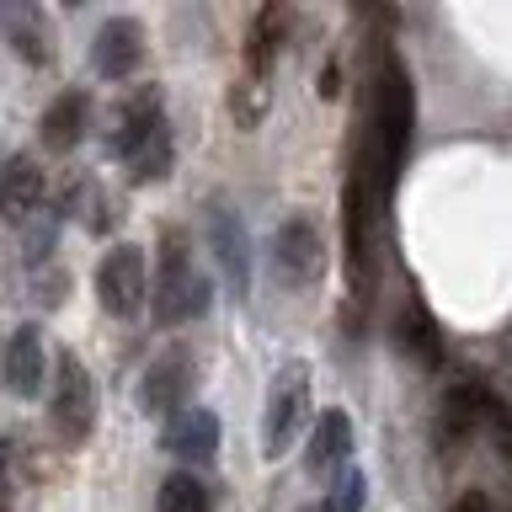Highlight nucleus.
Wrapping results in <instances>:
<instances>
[{"instance_id": "nucleus-1", "label": "nucleus", "mask_w": 512, "mask_h": 512, "mask_svg": "<svg viewBox=\"0 0 512 512\" xmlns=\"http://www.w3.org/2000/svg\"><path fill=\"white\" fill-rule=\"evenodd\" d=\"M368 123H363V139L352 150V166L368 176V192L384 203L395 187L400 166H406V150H411V123H416V91H411V75L390 48L374 54V80H368Z\"/></svg>"}, {"instance_id": "nucleus-2", "label": "nucleus", "mask_w": 512, "mask_h": 512, "mask_svg": "<svg viewBox=\"0 0 512 512\" xmlns=\"http://www.w3.org/2000/svg\"><path fill=\"white\" fill-rule=\"evenodd\" d=\"M214 299V283L192 267L187 256V235L166 230L160 235V283H155V320L160 326H182V320H198Z\"/></svg>"}, {"instance_id": "nucleus-3", "label": "nucleus", "mask_w": 512, "mask_h": 512, "mask_svg": "<svg viewBox=\"0 0 512 512\" xmlns=\"http://www.w3.org/2000/svg\"><path fill=\"white\" fill-rule=\"evenodd\" d=\"M310 427V368L283 363L278 379L267 390V416H262V454L283 459L299 443V432Z\"/></svg>"}, {"instance_id": "nucleus-4", "label": "nucleus", "mask_w": 512, "mask_h": 512, "mask_svg": "<svg viewBox=\"0 0 512 512\" xmlns=\"http://www.w3.org/2000/svg\"><path fill=\"white\" fill-rule=\"evenodd\" d=\"M48 416H54L59 443H86L96 427V384L75 352H59L54 363V390H48Z\"/></svg>"}, {"instance_id": "nucleus-5", "label": "nucleus", "mask_w": 512, "mask_h": 512, "mask_svg": "<svg viewBox=\"0 0 512 512\" xmlns=\"http://www.w3.org/2000/svg\"><path fill=\"white\" fill-rule=\"evenodd\" d=\"M96 299L112 320H134L150 299V267H144V251L134 240L112 246L102 262H96Z\"/></svg>"}, {"instance_id": "nucleus-6", "label": "nucleus", "mask_w": 512, "mask_h": 512, "mask_svg": "<svg viewBox=\"0 0 512 512\" xmlns=\"http://www.w3.org/2000/svg\"><path fill=\"white\" fill-rule=\"evenodd\" d=\"M208 251H214V267L224 288H230L235 304H246L251 294V240H246V224H240L230 208H208Z\"/></svg>"}, {"instance_id": "nucleus-7", "label": "nucleus", "mask_w": 512, "mask_h": 512, "mask_svg": "<svg viewBox=\"0 0 512 512\" xmlns=\"http://www.w3.org/2000/svg\"><path fill=\"white\" fill-rule=\"evenodd\" d=\"M192 384H198V363H192V352L187 347H166L160 358L144 368V379H139V400H144V411H155V416H171L182 411V400L192 395Z\"/></svg>"}, {"instance_id": "nucleus-8", "label": "nucleus", "mask_w": 512, "mask_h": 512, "mask_svg": "<svg viewBox=\"0 0 512 512\" xmlns=\"http://www.w3.org/2000/svg\"><path fill=\"white\" fill-rule=\"evenodd\" d=\"M272 267H278V278L288 288L315 283L320 272H326V240H320V230L310 219L278 224V235H272Z\"/></svg>"}, {"instance_id": "nucleus-9", "label": "nucleus", "mask_w": 512, "mask_h": 512, "mask_svg": "<svg viewBox=\"0 0 512 512\" xmlns=\"http://www.w3.org/2000/svg\"><path fill=\"white\" fill-rule=\"evenodd\" d=\"M144 64V22L139 16H107L91 38V70L102 80H128Z\"/></svg>"}, {"instance_id": "nucleus-10", "label": "nucleus", "mask_w": 512, "mask_h": 512, "mask_svg": "<svg viewBox=\"0 0 512 512\" xmlns=\"http://www.w3.org/2000/svg\"><path fill=\"white\" fill-rule=\"evenodd\" d=\"M352 443H358V432H352V416L342 406L320 411L315 427H310V443H304V475L326 480V475H342L352 464Z\"/></svg>"}, {"instance_id": "nucleus-11", "label": "nucleus", "mask_w": 512, "mask_h": 512, "mask_svg": "<svg viewBox=\"0 0 512 512\" xmlns=\"http://www.w3.org/2000/svg\"><path fill=\"white\" fill-rule=\"evenodd\" d=\"M0 368H6V390L16 400H38L43 395V379H48V347H43V326H16L11 342H6V358H0Z\"/></svg>"}, {"instance_id": "nucleus-12", "label": "nucleus", "mask_w": 512, "mask_h": 512, "mask_svg": "<svg viewBox=\"0 0 512 512\" xmlns=\"http://www.w3.org/2000/svg\"><path fill=\"white\" fill-rule=\"evenodd\" d=\"M160 128H166V118H160V91L144 86L139 96H128V102H118V112H112V134H107V150L112 155H128L134 160L144 144H150Z\"/></svg>"}, {"instance_id": "nucleus-13", "label": "nucleus", "mask_w": 512, "mask_h": 512, "mask_svg": "<svg viewBox=\"0 0 512 512\" xmlns=\"http://www.w3.org/2000/svg\"><path fill=\"white\" fill-rule=\"evenodd\" d=\"M219 416L214 411H198V406H187V411H176L166 427H160V448H166L171 459H182V464H208L219 454Z\"/></svg>"}, {"instance_id": "nucleus-14", "label": "nucleus", "mask_w": 512, "mask_h": 512, "mask_svg": "<svg viewBox=\"0 0 512 512\" xmlns=\"http://www.w3.org/2000/svg\"><path fill=\"white\" fill-rule=\"evenodd\" d=\"M86 118H91V96L70 86V91H59L54 102L43 107V118H38V139H43V150L48 155H70L80 139H86Z\"/></svg>"}, {"instance_id": "nucleus-15", "label": "nucleus", "mask_w": 512, "mask_h": 512, "mask_svg": "<svg viewBox=\"0 0 512 512\" xmlns=\"http://www.w3.org/2000/svg\"><path fill=\"white\" fill-rule=\"evenodd\" d=\"M43 187L48 176L32 155H6V166H0V219L6 224H27L32 208L43 203Z\"/></svg>"}, {"instance_id": "nucleus-16", "label": "nucleus", "mask_w": 512, "mask_h": 512, "mask_svg": "<svg viewBox=\"0 0 512 512\" xmlns=\"http://www.w3.org/2000/svg\"><path fill=\"white\" fill-rule=\"evenodd\" d=\"M0 27L11 32L16 54H22L27 64H48V59H54V38H48L43 11H32V6H0Z\"/></svg>"}, {"instance_id": "nucleus-17", "label": "nucleus", "mask_w": 512, "mask_h": 512, "mask_svg": "<svg viewBox=\"0 0 512 512\" xmlns=\"http://www.w3.org/2000/svg\"><path fill=\"white\" fill-rule=\"evenodd\" d=\"M283 22L288 16L278 11V6H267L262 16L251 22V38H246V64H251V75L256 80H267V70H272V59H278V43H283Z\"/></svg>"}, {"instance_id": "nucleus-18", "label": "nucleus", "mask_w": 512, "mask_h": 512, "mask_svg": "<svg viewBox=\"0 0 512 512\" xmlns=\"http://www.w3.org/2000/svg\"><path fill=\"white\" fill-rule=\"evenodd\" d=\"M400 347H406L411 358H422V363H438V358H443V347H438V320L427 315L422 299H411L406 315H400Z\"/></svg>"}, {"instance_id": "nucleus-19", "label": "nucleus", "mask_w": 512, "mask_h": 512, "mask_svg": "<svg viewBox=\"0 0 512 512\" xmlns=\"http://www.w3.org/2000/svg\"><path fill=\"white\" fill-rule=\"evenodd\" d=\"M155 512H208V491L203 480H192L187 470H171L155 491Z\"/></svg>"}, {"instance_id": "nucleus-20", "label": "nucleus", "mask_w": 512, "mask_h": 512, "mask_svg": "<svg viewBox=\"0 0 512 512\" xmlns=\"http://www.w3.org/2000/svg\"><path fill=\"white\" fill-rule=\"evenodd\" d=\"M363 502H368V480H363L358 464H347V470L336 475L331 496H326L320 507H310V512H363Z\"/></svg>"}, {"instance_id": "nucleus-21", "label": "nucleus", "mask_w": 512, "mask_h": 512, "mask_svg": "<svg viewBox=\"0 0 512 512\" xmlns=\"http://www.w3.org/2000/svg\"><path fill=\"white\" fill-rule=\"evenodd\" d=\"M171 155H176V150H171V128H160V134L144 144L134 160H128V166H134L128 176H134V182H160V176L171 171Z\"/></svg>"}, {"instance_id": "nucleus-22", "label": "nucleus", "mask_w": 512, "mask_h": 512, "mask_svg": "<svg viewBox=\"0 0 512 512\" xmlns=\"http://www.w3.org/2000/svg\"><path fill=\"white\" fill-rule=\"evenodd\" d=\"M267 102H272L267 80H240V86H235V123L240 128H256V118L267 112Z\"/></svg>"}, {"instance_id": "nucleus-23", "label": "nucleus", "mask_w": 512, "mask_h": 512, "mask_svg": "<svg viewBox=\"0 0 512 512\" xmlns=\"http://www.w3.org/2000/svg\"><path fill=\"white\" fill-rule=\"evenodd\" d=\"M448 512H491V502H486V491H464L448 502Z\"/></svg>"}]
</instances>
